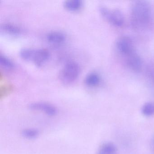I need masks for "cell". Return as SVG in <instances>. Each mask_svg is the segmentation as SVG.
<instances>
[{"mask_svg": "<svg viewBox=\"0 0 154 154\" xmlns=\"http://www.w3.org/2000/svg\"><path fill=\"white\" fill-rule=\"evenodd\" d=\"M21 134L22 136L27 139H35L39 136V131L37 129L29 128L22 130Z\"/></svg>", "mask_w": 154, "mask_h": 154, "instance_id": "cell-15", "label": "cell"}, {"mask_svg": "<svg viewBox=\"0 0 154 154\" xmlns=\"http://www.w3.org/2000/svg\"><path fill=\"white\" fill-rule=\"evenodd\" d=\"M29 108L34 111L40 112L49 117H54L57 114V109L55 106L45 102H35L30 103Z\"/></svg>", "mask_w": 154, "mask_h": 154, "instance_id": "cell-5", "label": "cell"}, {"mask_svg": "<svg viewBox=\"0 0 154 154\" xmlns=\"http://www.w3.org/2000/svg\"><path fill=\"white\" fill-rule=\"evenodd\" d=\"M46 39L50 44L58 45L65 42L66 35L65 33L60 30H53L47 33Z\"/></svg>", "mask_w": 154, "mask_h": 154, "instance_id": "cell-9", "label": "cell"}, {"mask_svg": "<svg viewBox=\"0 0 154 154\" xmlns=\"http://www.w3.org/2000/svg\"><path fill=\"white\" fill-rule=\"evenodd\" d=\"M141 113L143 116L146 117H151L154 115V100L147 102L144 103L141 108Z\"/></svg>", "mask_w": 154, "mask_h": 154, "instance_id": "cell-13", "label": "cell"}, {"mask_svg": "<svg viewBox=\"0 0 154 154\" xmlns=\"http://www.w3.org/2000/svg\"><path fill=\"white\" fill-rule=\"evenodd\" d=\"M81 72V67L77 62L69 61L66 62L61 68L58 78L62 83L69 85L77 80Z\"/></svg>", "mask_w": 154, "mask_h": 154, "instance_id": "cell-3", "label": "cell"}, {"mask_svg": "<svg viewBox=\"0 0 154 154\" xmlns=\"http://www.w3.org/2000/svg\"><path fill=\"white\" fill-rule=\"evenodd\" d=\"M99 11L101 16L113 26L121 27L124 23V17L123 13L118 9H110L107 7L101 6Z\"/></svg>", "mask_w": 154, "mask_h": 154, "instance_id": "cell-4", "label": "cell"}, {"mask_svg": "<svg viewBox=\"0 0 154 154\" xmlns=\"http://www.w3.org/2000/svg\"><path fill=\"white\" fill-rule=\"evenodd\" d=\"M151 149L154 153V134L153 136H152V138L151 140Z\"/></svg>", "mask_w": 154, "mask_h": 154, "instance_id": "cell-16", "label": "cell"}, {"mask_svg": "<svg viewBox=\"0 0 154 154\" xmlns=\"http://www.w3.org/2000/svg\"><path fill=\"white\" fill-rule=\"evenodd\" d=\"M0 65L4 69L11 70L16 67L15 64L9 57L3 54H0Z\"/></svg>", "mask_w": 154, "mask_h": 154, "instance_id": "cell-14", "label": "cell"}, {"mask_svg": "<svg viewBox=\"0 0 154 154\" xmlns=\"http://www.w3.org/2000/svg\"><path fill=\"white\" fill-rule=\"evenodd\" d=\"M19 55L25 61L40 66L50 58V53L46 48H25L20 51Z\"/></svg>", "mask_w": 154, "mask_h": 154, "instance_id": "cell-2", "label": "cell"}, {"mask_svg": "<svg viewBox=\"0 0 154 154\" xmlns=\"http://www.w3.org/2000/svg\"><path fill=\"white\" fill-rule=\"evenodd\" d=\"M101 78L96 72H91L86 75L85 77L84 83L89 87H95L100 83Z\"/></svg>", "mask_w": 154, "mask_h": 154, "instance_id": "cell-10", "label": "cell"}, {"mask_svg": "<svg viewBox=\"0 0 154 154\" xmlns=\"http://www.w3.org/2000/svg\"><path fill=\"white\" fill-rule=\"evenodd\" d=\"M151 18V6L148 2L137 0L132 2L130 8V23L133 28H146L149 25Z\"/></svg>", "mask_w": 154, "mask_h": 154, "instance_id": "cell-1", "label": "cell"}, {"mask_svg": "<svg viewBox=\"0 0 154 154\" xmlns=\"http://www.w3.org/2000/svg\"><path fill=\"white\" fill-rule=\"evenodd\" d=\"M116 46L119 53L125 57L135 51L133 41L128 36H122L118 38Z\"/></svg>", "mask_w": 154, "mask_h": 154, "instance_id": "cell-6", "label": "cell"}, {"mask_svg": "<svg viewBox=\"0 0 154 154\" xmlns=\"http://www.w3.org/2000/svg\"><path fill=\"white\" fill-rule=\"evenodd\" d=\"M126 63L129 68L135 72H139L142 67L141 57L136 51L126 56Z\"/></svg>", "mask_w": 154, "mask_h": 154, "instance_id": "cell-7", "label": "cell"}, {"mask_svg": "<svg viewBox=\"0 0 154 154\" xmlns=\"http://www.w3.org/2000/svg\"><path fill=\"white\" fill-rule=\"evenodd\" d=\"M1 33L8 35L17 36L22 34L23 29L18 25L10 22H5L0 26Z\"/></svg>", "mask_w": 154, "mask_h": 154, "instance_id": "cell-8", "label": "cell"}, {"mask_svg": "<svg viewBox=\"0 0 154 154\" xmlns=\"http://www.w3.org/2000/svg\"><path fill=\"white\" fill-rule=\"evenodd\" d=\"M64 8L71 11L80 10L83 6L82 0H66L63 3Z\"/></svg>", "mask_w": 154, "mask_h": 154, "instance_id": "cell-11", "label": "cell"}, {"mask_svg": "<svg viewBox=\"0 0 154 154\" xmlns=\"http://www.w3.org/2000/svg\"><path fill=\"white\" fill-rule=\"evenodd\" d=\"M118 149L116 145L111 142L103 144L98 149L97 154H117Z\"/></svg>", "mask_w": 154, "mask_h": 154, "instance_id": "cell-12", "label": "cell"}]
</instances>
